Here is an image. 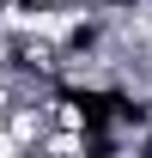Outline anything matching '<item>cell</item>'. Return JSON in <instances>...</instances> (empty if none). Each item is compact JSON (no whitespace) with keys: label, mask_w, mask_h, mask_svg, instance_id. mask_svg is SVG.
Wrapping results in <instances>:
<instances>
[{"label":"cell","mask_w":152,"mask_h":158,"mask_svg":"<svg viewBox=\"0 0 152 158\" xmlns=\"http://www.w3.org/2000/svg\"><path fill=\"white\" fill-rule=\"evenodd\" d=\"M0 128H6V134L19 140L24 152H37V140H43V134H49V110H43V98H24V103H19V110H12V116L0 122Z\"/></svg>","instance_id":"obj_1"},{"label":"cell","mask_w":152,"mask_h":158,"mask_svg":"<svg viewBox=\"0 0 152 158\" xmlns=\"http://www.w3.org/2000/svg\"><path fill=\"white\" fill-rule=\"evenodd\" d=\"M0 158H24V146H19L12 134H6V128H0Z\"/></svg>","instance_id":"obj_2"}]
</instances>
